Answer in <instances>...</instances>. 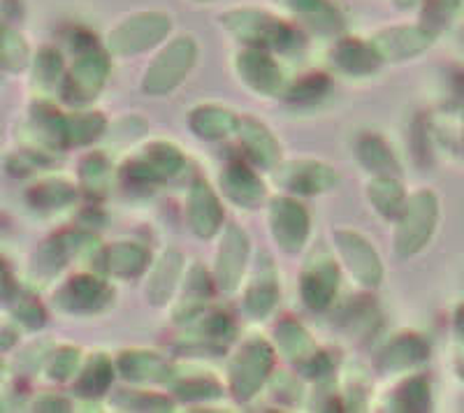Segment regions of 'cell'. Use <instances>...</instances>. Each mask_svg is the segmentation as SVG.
Instances as JSON below:
<instances>
[{"label":"cell","mask_w":464,"mask_h":413,"mask_svg":"<svg viewBox=\"0 0 464 413\" xmlns=\"http://www.w3.org/2000/svg\"><path fill=\"white\" fill-rule=\"evenodd\" d=\"M439 223V197L434 191H418L406 200L397 216L395 251L400 258L420 254L432 239Z\"/></svg>","instance_id":"cell-1"},{"label":"cell","mask_w":464,"mask_h":413,"mask_svg":"<svg viewBox=\"0 0 464 413\" xmlns=\"http://www.w3.org/2000/svg\"><path fill=\"white\" fill-rule=\"evenodd\" d=\"M198 61V44L193 35L174 37L172 43L151 61L142 80V89L149 96H168L188 77Z\"/></svg>","instance_id":"cell-2"},{"label":"cell","mask_w":464,"mask_h":413,"mask_svg":"<svg viewBox=\"0 0 464 413\" xmlns=\"http://www.w3.org/2000/svg\"><path fill=\"white\" fill-rule=\"evenodd\" d=\"M172 31V16L165 12H138L126 16L107 37L110 52L116 56H135L159 44Z\"/></svg>","instance_id":"cell-3"},{"label":"cell","mask_w":464,"mask_h":413,"mask_svg":"<svg viewBox=\"0 0 464 413\" xmlns=\"http://www.w3.org/2000/svg\"><path fill=\"white\" fill-rule=\"evenodd\" d=\"M272 367H275V349L260 337L248 340L242 346V351L232 358L230 371H227L235 399L248 402L254 398L256 392L263 388V383L267 381Z\"/></svg>","instance_id":"cell-4"},{"label":"cell","mask_w":464,"mask_h":413,"mask_svg":"<svg viewBox=\"0 0 464 413\" xmlns=\"http://www.w3.org/2000/svg\"><path fill=\"white\" fill-rule=\"evenodd\" d=\"M221 24L248 47L285 49L293 43V31L267 12L232 10L221 16Z\"/></svg>","instance_id":"cell-5"},{"label":"cell","mask_w":464,"mask_h":413,"mask_svg":"<svg viewBox=\"0 0 464 413\" xmlns=\"http://www.w3.org/2000/svg\"><path fill=\"white\" fill-rule=\"evenodd\" d=\"M110 74V59L105 52L89 43L80 49L70 72L63 77V98L70 105H86L98 98Z\"/></svg>","instance_id":"cell-6"},{"label":"cell","mask_w":464,"mask_h":413,"mask_svg":"<svg viewBox=\"0 0 464 413\" xmlns=\"http://www.w3.org/2000/svg\"><path fill=\"white\" fill-rule=\"evenodd\" d=\"M269 230L285 254H297L309 239L312 221L304 206L293 197H275L269 205Z\"/></svg>","instance_id":"cell-7"},{"label":"cell","mask_w":464,"mask_h":413,"mask_svg":"<svg viewBox=\"0 0 464 413\" xmlns=\"http://www.w3.org/2000/svg\"><path fill=\"white\" fill-rule=\"evenodd\" d=\"M275 181L284 186L285 191L297 193V196H318V193L337 188L339 175L321 160L304 158L276 165Z\"/></svg>","instance_id":"cell-8"},{"label":"cell","mask_w":464,"mask_h":413,"mask_svg":"<svg viewBox=\"0 0 464 413\" xmlns=\"http://www.w3.org/2000/svg\"><path fill=\"white\" fill-rule=\"evenodd\" d=\"M339 255L346 263L348 272L367 288H376L383 279V263L379 254L370 244V239L362 237L355 230H337L334 233Z\"/></svg>","instance_id":"cell-9"},{"label":"cell","mask_w":464,"mask_h":413,"mask_svg":"<svg viewBox=\"0 0 464 413\" xmlns=\"http://www.w3.org/2000/svg\"><path fill=\"white\" fill-rule=\"evenodd\" d=\"M248 249H251L248 235L239 226L230 223L226 233H223V242L217 251V272H214V279H217V286L221 291H237V286L242 283L244 270H246Z\"/></svg>","instance_id":"cell-10"},{"label":"cell","mask_w":464,"mask_h":413,"mask_svg":"<svg viewBox=\"0 0 464 413\" xmlns=\"http://www.w3.org/2000/svg\"><path fill=\"white\" fill-rule=\"evenodd\" d=\"M434 33L422 26H395L376 33L370 43L381 56V61L416 59L418 53L428 52L434 44Z\"/></svg>","instance_id":"cell-11"},{"label":"cell","mask_w":464,"mask_h":413,"mask_svg":"<svg viewBox=\"0 0 464 413\" xmlns=\"http://www.w3.org/2000/svg\"><path fill=\"white\" fill-rule=\"evenodd\" d=\"M339 288V267L327 255H314L302 270L300 293L302 300L314 312H323L333 304Z\"/></svg>","instance_id":"cell-12"},{"label":"cell","mask_w":464,"mask_h":413,"mask_svg":"<svg viewBox=\"0 0 464 413\" xmlns=\"http://www.w3.org/2000/svg\"><path fill=\"white\" fill-rule=\"evenodd\" d=\"M276 344L288 360L300 365L312 377H321V374L330 371V360L323 353H318L309 332L295 321H281L276 325Z\"/></svg>","instance_id":"cell-13"},{"label":"cell","mask_w":464,"mask_h":413,"mask_svg":"<svg viewBox=\"0 0 464 413\" xmlns=\"http://www.w3.org/2000/svg\"><path fill=\"white\" fill-rule=\"evenodd\" d=\"M235 70L248 89L263 96H276L284 84V72L279 63L269 56L267 49L248 47L239 52L235 59Z\"/></svg>","instance_id":"cell-14"},{"label":"cell","mask_w":464,"mask_h":413,"mask_svg":"<svg viewBox=\"0 0 464 413\" xmlns=\"http://www.w3.org/2000/svg\"><path fill=\"white\" fill-rule=\"evenodd\" d=\"M111 288L107 286L105 281L98 279V276L80 274L72 276V279L61 288L58 293V304L65 309V312H101L107 304L111 303Z\"/></svg>","instance_id":"cell-15"},{"label":"cell","mask_w":464,"mask_h":413,"mask_svg":"<svg viewBox=\"0 0 464 413\" xmlns=\"http://www.w3.org/2000/svg\"><path fill=\"white\" fill-rule=\"evenodd\" d=\"M190 230L202 239H211L223 228L221 200L207 181H196L188 193Z\"/></svg>","instance_id":"cell-16"},{"label":"cell","mask_w":464,"mask_h":413,"mask_svg":"<svg viewBox=\"0 0 464 413\" xmlns=\"http://www.w3.org/2000/svg\"><path fill=\"white\" fill-rule=\"evenodd\" d=\"M239 139L242 144L246 147V154L251 156L256 165L260 168H276L279 163V156H281V147L276 142V138L272 135L265 123L256 121V119H239Z\"/></svg>","instance_id":"cell-17"},{"label":"cell","mask_w":464,"mask_h":413,"mask_svg":"<svg viewBox=\"0 0 464 413\" xmlns=\"http://www.w3.org/2000/svg\"><path fill=\"white\" fill-rule=\"evenodd\" d=\"M221 186L227 200H232L239 206H258L260 200L265 197V186L258 179L251 168L239 163H230L226 170L221 172Z\"/></svg>","instance_id":"cell-18"},{"label":"cell","mask_w":464,"mask_h":413,"mask_svg":"<svg viewBox=\"0 0 464 413\" xmlns=\"http://www.w3.org/2000/svg\"><path fill=\"white\" fill-rule=\"evenodd\" d=\"M101 265L107 274L132 279V276L144 274V270L149 267V251L132 242L111 244L102 249Z\"/></svg>","instance_id":"cell-19"},{"label":"cell","mask_w":464,"mask_h":413,"mask_svg":"<svg viewBox=\"0 0 464 413\" xmlns=\"http://www.w3.org/2000/svg\"><path fill=\"white\" fill-rule=\"evenodd\" d=\"M190 130L202 139H223L239 128V117L221 105H200L188 114Z\"/></svg>","instance_id":"cell-20"},{"label":"cell","mask_w":464,"mask_h":413,"mask_svg":"<svg viewBox=\"0 0 464 413\" xmlns=\"http://www.w3.org/2000/svg\"><path fill=\"white\" fill-rule=\"evenodd\" d=\"M116 370L121 371L123 377L130 381H165L169 379L168 360L163 355L153 353V351H123L116 358Z\"/></svg>","instance_id":"cell-21"},{"label":"cell","mask_w":464,"mask_h":413,"mask_svg":"<svg viewBox=\"0 0 464 413\" xmlns=\"http://www.w3.org/2000/svg\"><path fill=\"white\" fill-rule=\"evenodd\" d=\"M181 270H184V255L179 251H165L160 255V260L153 267L151 276H149L147 283V300L156 307H163L168 304V300L172 297L174 286H177V281H179Z\"/></svg>","instance_id":"cell-22"},{"label":"cell","mask_w":464,"mask_h":413,"mask_svg":"<svg viewBox=\"0 0 464 413\" xmlns=\"http://www.w3.org/2000/svg\"><path fill=\"white\" fill-rule=\"evenodd\" d=\"M430 355V346L418 334H400L379 353V367L383 371H401L418 365Z\"/></svg>","instance_id":"cell-23"},{"label":"cell","mask_w":464,"mask_h":413,"mask_svg":"<svg viewBox=\"0 0 464 413\" xmlns=\"http://www.w3.org/2000/svg\"><path fill=\"white\" fill-rule=\"evenodd\" d=\"M334 63L339 70L348 74H372L381 63V56L372 43H360V40H342L334 47Z\"/></svg>","instance_id":"cell-24"},{"label":"cell","mask_w":464,"mask_h":413,"mask_svg":"<svg viewBox=\"0 0 464 413\" xmlns=\"http://www.w3.org/2000/svg\"><path fill=\"white\" fill-rule=\"evenodd\" d=\"M276 300H279V281H276L275 270L267 265L248 283L244 307L254 318H265L276 307Z\"/></svg>","instance_id":"cell-25"},{"label":"cell","mask_w":464,"mask_h":413,"mask_svg":"<svg viewBox=\"0 0 464 413\" xmlns=\"http://www.w3.org/2000/svg\"><path fill=\"white\" fill-rule=\"evenodd\" d=\"M367 197L372 206L385 218H397L406 205V193L400 181L392 175H379L370 186H367Z\"/></svg>","instance_id":"cell-26"},{"label":"cell","mask_w":464,"mask_h":413,"mask_svg":"<svg viewBox=\"0 0 464 413\" xmlns=\"http://www.w3.org/2000/svg\"><path fill=\"white\" fill-rule=\"evenodd\" d=\"M358 158L360 163L372 172H379V175H397L400 172V163H397L395 154L391 151V147L379 138V135H364L358 139Z\"/></svg>","instance_id":"cell-27"},{"label":"cell","mask_w":464,"mask_h":413,"mask_svg":"<svg viewBox=\"0 0 464 413\" xmlns=\"http://www.w3.org/2000/svg\"><path fill=\"white\" fill-rule=\"evenodd\" d=\"M111 379H114V365L110 358L93 355L82 370L80 379L74 383V390L80 392L82 398H98L111 386Z\"/></svg>","instance_id":"cell-28"},{"label":"cell","mask_w":464,"mask_h":413,"mask_svg":"<svg viewBox=\"0 0 464 413\" xmlns=\"http://www.w3.org/2000/svg\"><path fill=\"white\" fill-rule=\"evenodd\" d=\"M65 119L63 114H58V110H53L52 105H44L40 102L37 107H33L31 114V123L35 128L37 138L43 139V142L52 144V147H68L65 142Z\"/></svg>","instance_id":"cell-29"},{"label":"cell","mask_w":464,"mask_h":413,"mask_svg":"<svg viewBox=\"0 0 464 413\" xmlns=\"http://www.w3.org/2000/svg\"><path fill=\"white\" fill-rule=\"evenodd\" d=\"M276 3H284L288 10L304 16L306 22H312L314 26L323 28V31H339L342 28V16L327 0H276Z\"/></svg>","instance_id":"cell-30"},{"label":"cell","mask_w":464,"mask_h":413,"mask_svg":"<svg viewBox=\"0 0 464 413\" xmlns=\"http://www.w3.org/2000/svg\"><path fill=\"white\" fill-rule=\"evenodd\" d=\"M107 121L98 111H84V114H72L65 119V142L68 147H84L98 139L105 130Z\"/></svg>","instance_id":"cell-31"},{"label":"cell","mask_w":464,"mask_h":413,"mask_svg":"<svg viewBox=\"0 0 464 413\" xmlns=\"http://www.w3.org/2000/svg\"><path fill=\"white\" fill-rule=\"evenodd\" d=\"M74 197H77V188L63 179L43 181V184L33 186L28 191V200L37 209H58V206L74 202Z\"/></svg>","instance_id":"cell-32"},{"label":"cell","mask_w":464,"mask_h":413,"mask_svg":"<svg viewBox=\"0 0 464 413\" xmlns=\"http://www.w3.org/2000/svg\"><path fill=\"white\" fill-rule=\"evenodd\" d=\"M142 158L147 160V165L153 170V175L159 177L160 181L169 179L177 172L184 168V154L179 151V147L168 142H153L149 144L147 151L142 154Z\"/></svg>","instance_id":"cell-33"},{"label":"cell","mask_w":464,"mask_h":413,"mask_svg":"<svg viewBox=\"0 0 464 413\" xmlns=\"http://www.w3.org/2000/svg\"><path fill=\"white\" fill-rule=\"evenodd\" d=\"M190 325H193V334H198V337H200V344L205 341V346L226 344L232 334H235V325H232L230 318L221 312L202 313V316H198Z\"/></svg>","instance_id":"cell-34"},{"label":"cell","mask_w":464,"mask_h":413,"mask_svg":"<svg viewBox=\"0 0 464 413\" xmlns=\"http://www.w3.org/2000/svg\"><path fill=\"white\" fill-rule=\"evenodd\" d=\"M28 59H31V52H28L26 40L16 31H12L10 26L3 28V40H0V63H3V70L19 72V70L26 68Z\"/></svg>","instance_id":"cell-35"},{"label":"cell","mask_w":464,"mask_h":413,"mask_svg":"<svg viewBox=\"0 0 464 413\" xmlns=\"http://www.w3.org/2000/svg\"><path fill=\"white\" fill-rule=\"evenodd\" d=\"M80 179L86 191L98 196L110 184V163L102 154H89L80 165Z\"/></svg>","instance_id":"cell-36"},{"label":"cell","mask_w":464,"mask_h":413,"mask_svg":"<svg viewBox=\"0 0 464 413\" xmlns=\"http://www.w3.org/2000/svg\"><path fill=\"white\" fill-rule=\"evenodd\" d=\"M397 411H430L432 399H430V383L422 377L406 381L397 392Z\"/></svg>","instance_id":"cell-37"},{"label":"cell","mask_w":464,"mask_h":413,"mask_svg":"<svg viewBox=\"0 0 464 413\" xmlns=\"http://www.w3.org/2000/svg\"><path fill=\"white\" fill-rule=\"evenodd\" d=\"M459 3L462 0H425V7H422V26L432 31L434 35L441 33L443 28L453 22Z\"/></svg>","instance_id":"cell-38"},{"label":"cell","mask_w":464,"mask_h":413,"mask_svg":"<svg viewBox=\"0 0 464 413\" xmlns=\"http://www.w3.org/2000/svg\"><path fill=\"white\" fill-rule=\"evenodd\" d=\"M114 404L126 411H169L172 402L160 395H149V392H128L121 390L114 398Z\"/></svg>","instance_id":"cell-39"},{"label":"cell","mask_w":464,"mask_h":413,"mask_svg":"<svg viewBox=\"0 0 464 413\" xmlns=\"http://www.w3.org/2000/svg\"><path fill=\"white\" fill-rule=\"evenodd\" d=\"M7 304L12 307V313H14L16 321H22L26 328L37 330L44 325V309L43 304L37 303L33 295H26V293H16V297H10Z\"/></svg>","instance_id":"cell-40"},{"label":"cell","mask_w":464,"mask_h":413,"mask_svg":"<svg viewBox=\"0 0 464 413\" xmlns=\"http://www.w3.org/2000/svg\"><path fill=\"white\" fill-rule=\"evenodd\" d=\"M209 276H207V272L202 270L200 265H196L193 270H190L188 274V281H186V293H184V304L188 303V307H186V316H193V312H198V309L205 304L207 295H209Z\"/></svg>","instance_id":"cell-41"},{"label":"cell","mask_w":464,"mask_h":413,"mask_svg":"<svg viewBox=\"0 0 464 413\" xmlns=\"http://www.w3.org/2000/svg\"><path fill=\"white\" fill-rule=\"evenodd\" d=\"M63 74V59H61V53L56 49L44 47L43 52L37 53L35 59V80L44 86L56 84Z\"/></svg>","instance_id":"cell-42"},{"label":"cell","mask_w":464,"mask_h":413,"mask_svg":"<svg viewBox=\"0 0 464 413\" xmlns=\"http://www.w3.org/2000/svg\"><path fill=\"white\" fill-rule=\"evenodd\" d=\"M174 390L181 399H188V402L221 398V386L217 381H211V379H186Z\"/></svg>","instance_id":"cell-43"},{"label":"cell","mask_w":464,"mask_h":413,"mask_svg":"<svg viewBox=\"0 0 464 413\" xmlns=\"http://www.w3.org/2000/svg\"><path fill=\"white\" fill-rule=\"evenodd\" d=\"M77 365H80V349H72V346H65V349L58 351L49 360L47 371L49 377L56 379V381H68L77 371Z\"/></svg>","instance_id":"cell-44"},{"label":"cell","mask_w":464,"mask_h":413,"mask_svg":"<svg viewBox=\"0 0 464 413\" xmlns=\"http://www.w3.org/2000/svg\"><path fill=\"white\" fill-rule=\"evenodd\" d=\"M325 91H327L325 77H323V74H309V77H304V80L297 82V84L293 86V91H290V101H300V102L316 101V98H321Z\"/></svg>","instance_id":"cell-45"},{"label":"cell","mask_w":464,"mask_h":413,"mask_svg":"<svg viewBox=\"0 0 464 413\" xmlns=\"http://www.w3.org/2000/svg\"><path fill=\"white\" fill-rule=\"evenodd\" d=\"M47 160L43 156H37L35 151H16L7 158V172L14 177H26L31 172L40 170Z\"/></svg>","instance_id":"cell-46"},{"label":"cell","mask_w":464,"mask_h":413,"mask_svg":"<svg viewBox=\"0 0 464 413\" xmlns=\"http://www.w3.org/2000/svg\"><path fill=\"white\" fill-rule=\"evenodd\" d=\"M455 332H458V337H455V360H458L459 374L464 377V313L458 318Z\"/></svg>","instance_id":"cell-47"},{"label":"cell","mask_w":464,"mask_h":413,"mask_svg":"<svg viewBox=\"0 0 464 413\" xmlns=\"http://www.w3.org/2000/svg\"><path fill=\"white\" fill-rule=\"evenodd\" d=\"M37 411H68L70 404L63 398H56V395H47V398H40L35 402Z\"/></svg>","instance_id":"cell-48"},{"label":"cell","mask_w":464,"mask_h":413,"mask_svg":"<svg viewBox=\"0 0 464 413\" xmlns=\"http://www.w3.org/2000/svg\"><path fill=\"white\" fill-rule=\"evenodd\" d=\"M198 3H209V0H198Z\"/></svg>","instance_id":"cell-49"}]
</instances>
